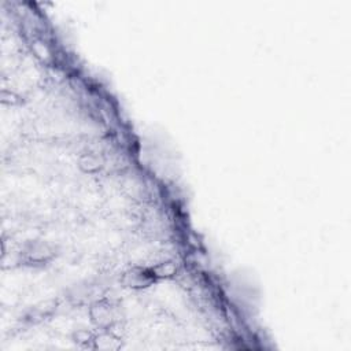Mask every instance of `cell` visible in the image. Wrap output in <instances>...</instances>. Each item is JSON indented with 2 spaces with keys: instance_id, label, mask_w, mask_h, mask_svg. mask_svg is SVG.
I'll return each mask as SVG.
<instances>
[{
  "instance_id": "6da1fadb",
  "label": "cell",
  "mask_w": 351,
  "mask_h": 351,
  "mask_svg": "<svg viewBox=\"0 0 351 351\" xmlns=\"http://www.w3.org/2000/svg\"><path fill=\"white\" fill-rule=\"evenodd\" d=\"M155 279L154 273H148L143 269H133L130 270L128 275H125V283L127 286L132 288H143L148 287Z\"/></svg>"
},
{
  "instance_id": "7a4b0ae2",
  "label": "cell",
  "mask_w": 351,
  "mask_h": 351,
  "mask_svg": "<svg viewBox=\"0 0 351 351\" xmlns=\"http://www.w3.org/2000/svg\"><path fill=\"white\" fill-rule=\"evenodd\" d=\"M91 316H92V321L100 328L109 326L113 321V313L110 310V306L103 302L96 303L95 306L91 309Z\"/></svg>"
},
{
  "instance_id": "3957f363",
  "label": "cell",
  "mask_w": 351,
  "mask_h": 351,
  "mask_svg": "<svg viewBox=\"0 0 351 351\" xmlns=\"http://www.w3.org/2000/svg\"><path fill=\"white\" fill-rule=\"evenodd\" d=\"M94 343H95L96 349H99V350H115V349L120 347L118 339L114 338L110 333H103L100 336L95 338Z\"/></svg>"
},
{
  "instance_id": "277c9868",
  "label": "cell",
  "mask_w": 351,
  "mask_h": 351,
  "mask_svg": "<svg viewBox=\"0 0 351 351\" xmlns=\"http://www.w3.org/2000/svg\"><path fill=\"white\" fill-rule=\"evenodd\" d=\"M153 273L155 277H172L176 273V266L173 265L172 262L160 263L157 268L153 269Z\"/></svg>"
},
{
  "instance_id": "5b68a950",
  "label": "cell",
  "mask_w": 351,
  "mask_h": 351,
  "mask_svg": "<svg viewBox=\"0 0 351 351\" xmlns=\"http://www.w3.org/2000/svg\"><path fill=\"white\" fill-rule=\"evenodd\" d=\"M80 166L83 167L85 172H95V170H97L99 169V160H96L95 157H91V155H88V157H84L83 160H81V162H80Z\"/></svg>"
},
{
  "instance_id": "8992f818",
  "label": "cell",
  "mask_w": 351,
  "mask_h": 351,
  "mask_svg": "<svg viewBox=\"0 0 351 351\" xmlns=\"http://www.w3.org/2000/svg\"><path fill=\"white\" fill-rule=\"evenodd\" d=\"M74 339H76L77 343H80V345H85V343L94 342V339H92V336H91V333L87 332V331H78V332L74 335Z\"/></svg>"
}]
</instances>
